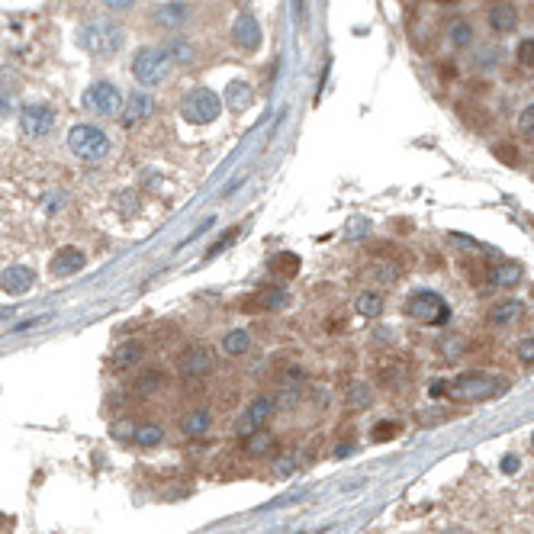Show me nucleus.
Wrapping results in <instances>:
<instances>
[{
	"label": "nucleus",
	"instance_id": "f257e3e1",
	"mask_svg": "<svg viewBox=\"0 0 534 534\" xmlns=\"http://www.w3.org/2000/svg\"><path fill=\"white\" fill-rule=\"evenodd\" d=\"M68 148H71L75 158L93 165V161H103L109 155V135L103 132L100 125L77 123L68 129Z\"/></svg>",
	"mask_w": 534,
	"mask_h": 534
},
{
	"label": "nucleus",
	"instance_id": "f03ea898",
	"mask_svg": "<svg viewBox=\"0 0 534 534\" xmlns=\"http://www.w3.org/2000/svg\"><path fill=\"white\" fill-rule=\"evenodd\" d=\"M444 392L457 402H483V399H496L502 392V383L483 374H460L454 376L451 383H444Z\"/></svg>",
	"mask_w": 534,
	"mask_h": 534
},
{
	"label": "nucleus",
	"instance_id": "7ed1b4c3",
	"mask_svg": "<svg viewBox=\"0 0 534 534\" xmlns=\"http://www.w3.org/2000/svg\"><path fill=\"white\" fill-rule=\"evenodd\" d=\"M406 316L422 322V326H448L451 322V306L434 290H415L406 303Z\"/></svg>",
	"mask_w": 534,
	"mask_h": 534
},
{
	"label": "nucleus",
	"instance_id": "20e7f679",
	"mask_svg": "<svg viewBox=\"0 0 534 534\" xmlns=\"http://www.w3.org/2000/svg\"><path fill=\"white\" fill-rule=\"evenodd\" d=\"M123 29L113 23H107V20H93V23H87L81 29V49L91 52V55H113V52L123 49Z\"/></svg>",
	"mask_w": 534,
	"mask_h": 534
},
{
	"label": "nucleus",
	"instance_id": "39448f33",
	"mask_svg": "<svg viewBox=\"0 0 534 534\" xmlns=\"http://www.w3.org/2000/svg\"><path fill=\"white\" fill-rule=\"evenodd\" d=\"M132 77L142 87H158L167 77V55L165 49H155V45H145L132 55Z\"/></svg>",
	"mask_w": 534,
	"mask_h": 534
},
{
	"label": "nucleus",
	"instance_id": "423d86ee",
	"mask_svg": "<svg viewBox=\"0 0 534 534\" xmlns=\"http://www.w3.org/2000/svg\"><path fill=\"white\" fill-rule=\"evenodd\" d=\"M181 113H184L187 123L206 125L222 113V100H219L216 91H209V87H193V91L184 97V103H181Z\"/></svg>",
	"mask_w": 534,
	"mask_h": 534
},
{
	"label": "nucleus",
	"instance_id": "0eeeda50",
	"mask_svg": "<svg viewBox=\"0 0 534 534\" xmlns=\"http://www.w3.org/2000/svg\"><path fill=\"white\" fill-rule=\"evenodd\" d=\"M81 103L93 116H116L123 109V93H119V87L113 81H97L84 91Z\"/></svg>",
	"mask_w": 534,
	"mask_h": 534
},
{
	"label": "nucleus",
	"instance_id": "6e6552de",
	"mask_svg": "<svg viewBox=\"0 0 534 534\" xmlns=\"http://www.w3.org/2000/svg\"><path fill=\"white\" fill-rule=\"evenodd\" d=\"M52 125H55V113H52V107H45V103H26V107L20 109V132H23L26 139H42V135H49Z\"/></svg>",
	"mask_w": 534,
	"mask_h": 534
},
{
	"label": "nucleus",
	"instance_id": "1a4fd4ad",
	"mask_svg": "<svg viewBox=\"0 0 534 534\" xmlns=\"http://www.w3.org/2000/svg\"><path fill=\"white\" fill-rule=\"evenodd\" d=\"M277 412V399L274 396H267V392H261V396H254V399L248 402V409L242 412V418H238V434H251L258 432V428H264V422H270V415Z\"/></svg>",
	"mask_w": 534,
	"mask_h": 534
},
{
	"label": "nucleus",
	"instance_id": "9d476101",
	"mask_svg": "<svg viewBox=\"0 0 534 534\" xmlns=\"http://www.w3.org/2000/svg\"><path fill=\"white\" fill-rule=\"evenodd\" d=\"M177 370L184 376H203L213 370V354H209V348H203V344H190V348H184L181 354H177Z\"/></svg>",
	"mask_w": 534,
	"mask_h": 534
},
{
	"label": "nucleus",
	"instance_id": "9b49d317",
	"mask_svg": "<svg viewBox=\"0 0 534 534\" xmlns=\"http://www.w3.org/2000/svg\"><path fill=\"white\" fill-rule=\"evenodd\" d=\"M261 26H258V20L251 17V13H238L235 17V23H232V42L238 45L242 52H254L261 45Z\"/></svg>",
	"mask_w": 534,
	"mask_h": 534
},
{
	"label": "nucleus",
	"instance_id": "f8f14e48",
	"mask_svg": "<svg viewBox=\"0 0 534 534\" xmlns=\"http://www.w3.org/2000/svg\"><path fill=\"white\" fill-rule=\"evenodd\" d=\"M290 303V293L284 287H261V290L251 293V300L245 303V309H254V312H274V309H284Z\"/></svg>",
	"mask_w": 534,
	"mask_h": 534
},
{
	"label": "nucleus",
	"instance_id": "ddd939ff",
	"mask_svg": "<svg viewBox=\"0 0 534 534\" xmlns=\"http://www.w3.org/2000/svg\"><path fill=\"white\" fill-rule=\"evenodd\" d=\"M151 109H155V103H151V97L145 91H132L129 97L123 100V125H135V123H142V119H148L151 116Z\"/></svg>",
	"mask_w": 534,
	"mask_h": 534
},
{
	"label": "nucleus",
	"instance_id": "4468645a",
	"mask_svg": "<svg viewBox=\"0 0 534 534\" xmlns=\"http://www.w3.org/2000/svg\"><path fill=\"white\" fill-rule=\"evenodd\" d=\"M33 284H36V274H33V267H26V264H13L0 274V290L3 293H26Z\"/></svg>",
	"mask_w": 534,
	"mask_h": 534
},
{
	"label": "nucleus",
	"instance_id": "2eb2a0df",
	"mask_svg": "<svg viewBox=\"0 0 534 534\" xmlns=\"http://www.w3.org/2000/svg\"><path fill=\"white\" fill-rule=\"evenodd\" d=\"M87 267V258H84V251L77 248H61L55 258H52V274L55 277H71L77 274V270H84Z\"/></svg>",
	"mask_w": 534,
	"mask_h": 534
},
{
	"label": "nucleus",
	"instance_id": "dca6fc26",
	"mask_svg": "<svg viewBox=\"0 0 534 534\" xmlns=\"http://www.w3.org/2000/svg\"><path fill=\"white\" fill-rule=\"evenodd\" d=\"M518 26V10L512 7V3H496V7H489V29L499 36L505 33H515Z\"/></svg>",
	"mask_w": 534,
	"mask_h": 534
},
{
	"label": "nucleus",
	"instance_id": "f3484780",
	"mask_svg": "<svg viewBox=\"0 0 534 534\" xmlns=\"http://www.w3.org/2000/svg\"><path fill=\"white\" fill-rule=\"evenodd\" d=\"M145 358V348L139 342H123L116 351H113V370L123 374V370L139 367V360Z\"/></svg>",
	"mask_w": 534,
	"mask_h": 534
},
{
	"label": "nucleus",
	"instance_id": "a211bd4d",
	"mask_svg": "<svg viewBox=\"0 0 534 534\" xmlns=\"http://www.w3.org/2000/svg\"><path fill=\"white\" fill-rule=\"evenodd\" d=\"M187 20H190V7H187V3H181V0L155 7V23H158V26H184Z\"/></svg>",
	"mask_w": 534,
	"mask_h": 534
},
{
	"label": "nucleus",
	"instance_id": "6ab92c4d",
	"mask_svg": "<svg viewBox=\"0 0 534 534\" xmlns=\"http://www.w3.org/2000/svg\"><path fill=\"white\" fill-rule=\"evenodd\" d=\"M521 316H525V306H521L518 300H502L499 306L489 309V322H493V326H499V328H505V326H512V322H518Z\"/></svg>",
	"mask_w": 534,
	"mask_h": 534
},
{
	"label": "nucleus",
	"instance_id": "aec40b11",
	"mask_svg": "<svg viewBox=\"0 0 534 534\" xmlns=\"http://www.w3.org/2000/svg\"><path fill=\"white\" fill-rule=\"evenodd\" d=\"M209 428H213V415H209L206 409H193L181 418V432H184L187 438H200V434H206Z\"/></svg>",
	"mask_w": 534,
	"mask_h": 534
},
{
	"label": "nucleus",
	"instance_id": "412c9836",
	"mask_svg": "<svg viewBox=\"0 0 534 534\" xmlns=\"http://www.w3.org/2000/svg\"><path fill=\"white\" fill-rule=\"evenodd\" d=\"M226 100H229V107H232L235 113H242V109H248L251 103H254V91H251L248 81H232L229 84Z\"/></svg>",
	"mask_w": 534,
	"mask_h": 534
},
{
	"label": "nucleus",
	"instance_id": "4be33fe9",
	"mask_svg": "<svg viewBox=\"0 0 534 534\" xmlns=\"http://www.w3.org/2000/svg\"><path fill=\"white\" fill-rule=\"evenodd\" d=\"M165 55H167V61H177V65H193V55H197V52H193L190 39L174 36V39H167Z\"/></svg>",
	"mask_w": 534,
	"mask_h": 534
},
{
	"label": "nucleus",
	"instance_id": "5701e85b",
	"mask_svg": "<svg viewBox=\"0 0 534 534\" xmlns=\"http://www.w3.org/2000/svg\"><path fill=\"white\" fill-rule=\"evenodd\" d=\"M489 280L499 287H515L518 280H521V264H518V261H502V264H496L493 270H489Z\"/></svg>",
	"mask_w": 534,
	"mask_h": 534
},
{
	"label": "nucleus",
	"instance_id": "b1692460",
	"mask_svg": "<svg viewBox=\"0 0 534 534\" xmlns=\"http://www.w3.org/2000/svg\"><path fill=\"white\" fill-rule=\"evenodd\" d=\"M222 351H226L229 358H242L251 351V335L245 328H232V332L222 338Z\"/></svg>",
	"mask_w": 534,
	"mask_h": 534
},
{
	"label": "nucleus",
	"instance_id": "393cba45",
	"mask_svg": "<svg viewBox=\"0 0 534 534\" xmlns=\"http://www.w3.org/2000/svg\"><path fill=\"white\" fill-rule=\"evenodd\" d=\"M354 309H358V316H364V319H376L383 312V296L374 290H364L358 300H354Z\"/></svg>",
	"mask_w": 534,
	"mask_h": 534
},
{
	"label": "nucleus",
	"instance_id": "a878e982",
	"mask_svg": "<svg viewBox=\"0 0 534 534\" xmlns=\"http://www.w3.org/2000/svg\"><path fill=\"white\" fill-rule=\"evenodd\" d=\"M448 39H451L454 49H467L470 42H473V26L467 20H451L448 23Z\"/></svg>",
	"mask_w": 534,
	"mask_h": 534
},
{
	"label": "nucleus",
	"instance_id": "bb28decb",
	"mask_svg": "<svg viewBox=\"0 0 534 534\" xmlns=\"http://www.w3.org/2000/svg\"><path fill=\"white\" fill-rule=\"evenodd\" d=\"M132 438H135V444H139V448H158V444L165 441V428L155 425V422H145V425L135 428Z\"/></svg>",
	"mask_w": 534,
	"mask_h": 534
},
{
	"label": "nucleus",
	"instance_id": "cd10ccee",
	"mask_svg": "<svg viewBox=\"0 0 534 534\" xmlns=\"http://www.w3.org/2000/svg\"><path fill=\"white\" fill-rule=\"evenodd\" d=\"M300 264H303L300 254H293V251H277L274 258H270V267L284 277H296L300 274Z\"/></svg>",
	"mask_w": 534,
	"mask_h": 534
},
{
	"label": "nucleus",
	"instance_id": "c85d7f7f",
	"mask_svg": "<svg viewBox=\"0 0 534 534\" xmlns=\"http://www.w3.org/2000/svg\"><path fill=\"white\" fill-rule=\"evenodd\" d=\"M274 444V434L267 432V428H258V432L245 434V454H251V457H258V454H264L267 448Z\"/></svg>",
	"mask_w": 534,
	"mask_h": 534
},
{
	"label": "nucleus",
	"instance_id": "c756f323",
	"mask_svg": "<svg viewBox=\"0 0 534 534\" xmlns=\"http://www.w3.org/2000/svg\"><path fill=\"white\" fill-rule=\"evenodd\" d=\"M370 232V219L367 216H351V222L344 226V242H360Z\"/></svg>",
	"mask_w": 534,
	"mask_h": 534
},
{
	"label": "nucleus",
	"instance_id": "7c9ffc66",
	"mask_svg": "<svg viewBox=\"0 0 534 534\" xmlns=\"http://www.w3.org/2000/svg\"><path fill=\"white\" fill-rule=\"evenodd\" d=\"M370 402H374V392H370V386H364V383L351 386V396H348V406H351V409H367Z\"/></svg>",
	"mask_w": 534,
	"mask_h": 534
},
{
	"label": "nucleus",
	"instance_id": "2f4dec72",
	"mask_svg": "<svg viewBox=\"0 0 534 534\" xmlns=\"http://www.w3.org/2000/svg\"><path fill=\"white\" fill-rule=\"evenodd\" d=\"M396 434H399V422H390V418H386V422H380V425L370 432V438H374V441H390Z\"/></svg>",
	"mask_w": 534,
	"mask_h": 534
},
{
	"label": "nucleus",
	"instance_id": "473e14b6",
	"mask_svg": "<svg viewBox=\"0 0 534 534\" xmlns=\"http://www.w3.org/2000/svg\"><path fill=\"white\" fill-rule=\"evenodd\" d=\"M518 132H521V135H531V139H534V103L518 113Z\"/></svg>",
	"mask_w": 534,
	"mask_h": 534
},
{
	"label": "nucleus",
	"instance_id": "72a5a7b5",
	"mask_svg": "<svg viewBox=\"0 0 534 534\" xmlns=\"http://www.w3.org/2000/svg\"><path fill=\"white\" fill-rule=\"evenodd\" d=\"M518 61L525 68H534V39H525V42H518Z\"/></svg>",
	"mask_w": 534,
	"mask_h": 534
},
{
	"label": "nucleus",
	"instance_id": "f704fd0d",
	"mask_svg": "<svg viewBox=\"0 0 534 534\" xmlns=\"http://www.w3.org/2000/svg\"><path fill=\"white\" fill-rule=\"evenodd\" d=\"M238 232H242V229H229V232L222 235V238H219V242H216V245H213V248L206 251V258H216V254H219V251H222V248H229V245H232L235 238H238Z\"/></svg>",
	"mask_w": 534,
	"mask_h": 534
},
{
	"label": "nucleus",
	"instance_id": "c9c22d12",
	"mask_svg": "<svg viewBox=\"0 0 534 534\" xmlns=\"http://www.w3.org/2000/svg\"><path fill=\"white\" fill-rule=\"evenodd\" d=\"M293 470H296V457H293V454H287V457H280L274 464V473L277 476H290Z\"/></svg>",
	"mask_w": 534,
	"mask_h": 534
},
{
	"label": "nucleus",
	"instance_id": "e433bc0d",
	"mask_svg": "<svg viewBox=\"0 0 534 534\" xmlns=\"http://www.w3.org/2000/svg\"><path fill=\"white\" fill-rule=\"evenodd\" d=\"M158 383H161V376L158 374H151V376H145V380H139V383H135V392H151V390H158Z\"/></svg>",
	"mask_w": 534,
	"mask_h": 534
},
{
	"label": "nucleus",
	"instance_id": "4c0bfd02",
	"mask_svg": "<svg viewBox=\"0 0 534 534\" xmlns=\"http://www.w3.org/2000/svg\"><path fill=\"white\" fill-rule=\"evenodd\" d=\"M13 107H17L13 93H10V91H0V119L10 116V113H13Z\"/></svg>",
	"mask_w": 534,
	"mask_h": 534
},
{
	"label": "nucleus",
	"instance_id": "58836bf2",
	"mask_svg": "<svg viewBox=\"0 0 534 534\" xmlns=\"http://www.w3.org/2000/svg\"><path fill=\"white\" fill-rule=\"evenodd\" d=\"M518 358L525 360V364H534V338H525V342L518 344Z\"/></svg>",
	"mask_w": 534,
	"mask_h": 534
},
{
	"label": "nucleus",
	"instance_id": "ea45409f",
	"mask_svg": "<svg viewBox=\"0 0 534 534\" xmlns=\"http://www.w3.org/2000/svg\"><path fill=\"white\" fill-rule=\"evenodd\" d=\"M518 467H521V460H518L515 454H509V457H502V473H515Z\"/></svg>",
	"mask_w": 534,
	"mask_h": 534
},
{
	"label": "nucleus",
	"instance_id": "a19ab883",
	"mask_svg": "<svg viewBox=\"0 0 534 534\" xmlns=\"http://www.w3.org/2000/svg\"><path fill=\"white\" fill-rule=\"evenodd\" d=\"M103 3H107L109 10H119V13H123V10H132V7H135V0H103Z\"/></svg>",
	"mask_w": 534,
	"mask_h": 534
},
{
	"label": "nucleus",
	"instance_id": "79ce46f5",
	"mask_svg": "<svg viewBox=\"0 0 534 534\" xmlns=\"http://www.w3.org/2000/svg\"><path fill=\"white\" fill-rule=\"evenodd\" d=\"M531 448H534V434H531Z\"/></svg>",
	"mask_w": 534,
	"mask_h": 534
}]
</instances>
